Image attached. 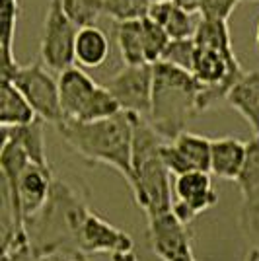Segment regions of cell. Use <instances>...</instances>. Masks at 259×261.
Segmentation results:
<instances>
[{"mask_svg":"<svg viewBox=\"0 0 259 261\" xmlns=\"http://www.w3.org/2000/svg\"><path fill=\"white\" fill-rule=\"evenodd\" d=\"M61 139L88 164L111 166L133 181V117L121 111L109 119L80 123L65 119L57 125Z\"/></svg>","mask_w":259,"mask_h":261,"instance_id":"cell-1","label":"cell"},{"mask_svg":"<svg viewBox=\"0 0 259 261\" xmlns=\"http://www.w3.org/2000/svg\"><path fill=\"white\" fill-rule=\"evenodd\" d=\"M88 213L90 208L80 193L55 177L47 205L25 224L33 250L45 257H55L57 253L82 257L76 250V238Z\"/></svg>","mask_w":259,"mask_h":261,"instance_id":"cell-2","label":"cell"},{"mask_svg":"<svg viewBox=\"0 0 259 261\" xmlns=\"http://www.w3.org/2000/svg\"><path fill=\"white\" fill-rule=\"evenodd\" d=\"M199 86L191 72L168 63L154 65V92L148 121L166 142L187 130V123L199 115Z\"/></svg>","mask_w":259,"mask_h":261,"instance_id":"cell-3","label":"cell"},{"mask_svg":"<svg viewBox=\"0 0 259 261\" xmlns=\"http://www.w3.org/2000/svg\"><path fill=\"white\" fill-rule=\"evenodd\" d=\"M160 152L133 162V181L129 187L135 203L144 211L146 218L160 217L173 207L172 174L164 166Z\"/></svg>","mask_w":259,"mask_h":261,"instance_id":"cell-4","label":"cell"},{"mask_svg":"<svg viewBox=\"0 0 259 261\" xmlns=\"http://www.w3.org/2000/svg\"><path fill=\"white\" fill-rule=\"evenodd\" d=\"M6 82H12L22 92L39 119L51 123L55 127L65 121V113L61 108L59 80H55L53 74L47 72V66L41 61L20 66L14 72V76Z\"/></svg>","mask_w":259,"mask_h":261,"instance_id":"cell-5","label":"cell"},{"mask_svg":"<svg viewBox=\"0 0 259 261\" xmlns=\"http://www.w3.org/2000/svg\"><path fill=\"white\" fill-rule=\"evenodd\" d=\"M78 25H76L57 0H49L47 14L43 22V33H41V63L55 72H65L68 68L76 66L74 47L78 37Z\"/></svg>","mask_w":259,"mask_h":261,"instance_id":"cell-6","label":"cell"},{"mask_svg":"<svg viewBox=\"0 0 259 261\" xmlns=\"http://www.w3.org/2000/svg\"><path fill=\"white\" fill-rule=\"evenodd\" d=\"M103 86L117 99L123 111L148 119L154 92V65H123L119 72L106 80Z\"/></svg>","mask_w":259,"mask_h":261,"instance_id":"cell-7","label":"cell"},{"mask_svg":"<svg viewBox=\"0 0 259 261\" xmlns=\"http://www.w3.org/2000/svg\"><path fill=\"white\" fill-rule=\"evenodd\" d=\"M218 203L211 174L189 172L173 179V215L184 224H191L201 213L213 208Z\"/></svg>","mask_w":259,"mask_h":261,"instance_id":"cell-8","label":"cell"},{"mask_svg":"<svg viewBox=\"0 0 259 261\" xmlns=\"http://www.w3.org/2000/svg\"><path fill=\"white\" fill-rule=\"evenodd\" d=\"M76 250L82 257L94 255V253L115 255L123 251H135V242L127 232L109 224L108 220H103L94 211H90L78 230Z\"/></svg>","mask_w":259,"mask_h":261,"instance_id":"cell-9","label":"cell"},{"mask_svg":"<svg viewBox=\"0 0 259 261\" xmlns=\"http://www.w3.org/2000/svg\"><path fill=\"white\" fill-rule=\"evenodd\" d=\"M148 242L150 250L162 261H175L193 253L189 226L175 217L173 211L148 218Z\"/></svg>","mask_w":259,"mask_h":261,"instance_id":"cell-10","label":"cell"},{"mask_svg":"<svg viewBox=\"0 0 259 261\" xmlns=\"http://www.w3.org/2000/svg\"><path fill=\"white\" fill-rule=\"evenodd\" d=\"M53 181L55 177L51 168H41L37 164H30L25 168L18 184V203L25 224L43 211L51 195Z\"/></svg>","mask_w":259,"mask_h":261,"instance_id":"cell-11","label":"cell"},{"mask_svg":"<svg viewBox=\"0 0 259 261\" xmlns=\"http://www.w3.org/2000/svg\"><path fill=\"white\" fill-rule=\"evenodd\" d=\"M57 80H59L61 108L65 113V119L78 121L99 84L88 76L84 68L80 66H72L65 72H61Z\"/></svg>","mask_w":259,"mask_h":261,"instance_id":"cell-12","label":"cell"},{"mask_svg":"<svg viewBox=\"0 0 259 261\" xmlns=\"http://www.w3.org/2000/svg\"><path fill=\"white\" fill-rule=\"evenodd\" d=\"M244 160H246V142L234 137L213 139V148H211L213 175L226 181H238L240 172L244 168Z\"/></svg>","mask_w":259,"mask_h":261,"instance_id":"cell-13","label":"cell"},{"mask_svg":"<svg viewBox=\"0 0 259 261\" xmlns=\"http://www.w3.org/2000/svg\"><path fill=\"white\" fill-rule=\"evenodd\" d=\"M226 103L248 121L255 137H259V70L244 72L230 90Z\"/></svg>","mask_w":259,"mask_h":261,"instance_id":"cell-14","label":"cell"},{"mask_svg":"<svg viewBox=\"0 0 259 261\" xmlns=\"http://www.w3.org/2000/svg\"><path fill=\"white\" fill-rule=\"evenodd\" d=\"M109 57V39L106 32L97 25H88L78 30L74 47V61L80 68H97Z\"/></svg>","mask_w":259,"mask_h":261,"instance_id":"cell-15","label":"cell"},{"mask_svg":"<svg viewBox=\"0 0 259 261\" xmlns=\"http://www.w3.org/2000/svg\"><path fill=\"white\" fill-rule=\"evenodd\" d=\"M148 18L158 23L164 32L168 33L170 39H189V37H193L195 30H197L193 14L179 8L175 2L152 4Z\"/></svg>","mask_w":259,"mask_h":261,"instance_id":"cell-16","label":"cell"},{"mask_svg":"<svg viewBox=\"0 0 259 261\" xmlns=\"http://www.w3.org/2000/svg\"><path fill=\"white\" fill-rule=\"evenodd\" d=\"M37 119L32 103L12 82L0 84V125L2 129L23 127Z\"/></svg>","mask_w":259,"mask_h":261,"instance_id":"cell-17","label":"cell"},{"mask_svg":"<svg viewBox=\"0 0 259 261\" xmlns=\"http://www.w3.org/2000/svg\"><path fill=\"white\" fill-rule=\"evenodd\" d=\"M45 121L37 119L23 125V127H12L4 129V139L16 142L23 152L28 154V158L32 164H37L41 168H51L47 162V152H45Z\"/></svg>","mask_w":259,"mask_h":261,"instance_id":"cell-18","label":"cell"},{"mask_svg":"<svg viewBox=\"0 0 259 261\" xmlns=\"http://www.w3.org/2000/svg\"><path fill=\"white\" fill-rule=\"evenodd\" d=\"M115 41L119 47V55L123 65L137 66L148 65L144 57V41H142V20H129V22L113 23Z\"/></svg>","mask_w":259,"mask_h":261,"instance_id":"cell-19","label":"cell"},{"mask_svg":"<svg viewBox=\"0 0 259 261\" xmlns=\"http://www.w3.org/2000/svg\"><path fill=\"white\" fill-rule=\"evenodd\" d=\"M172 144L177 148V152L184 156L185 162L189 164L191 172H206V174H211L213 139L185 130L175 141H172Z\"/></svg>","mask_w":259,"mask_h":261,"instance_id":"cell-20","label":"cell"},{"mask_svg":"<svg viewBox=\"0 0 259 261\" xmlns=\"http://www.w3.org/2000/svg\"><path fill=\"white\" fill-rule=\"evenodd\" d=\"M193 39L197 47L213 49V51H220V53H234L230 30H228V23L224 20H206V18H201L197 22V30H195Z\"/></svg>","mask_w":259,"mask_h":261,"instance_id":"cell-21","label":"cell"},{"mask_svg":"<svg viewBox=\"0 0 259 261\" xmlns=\"http://www.w3.org/2000/svg\"><path fill=\"white\" fill-rule=\"evenodd\" d=\"M0 261H53V257H45L33 250L28 228H4Z\"/></svg>","mask_w":259,"mask_h":261,"instance_id":"cell-22","label":"cell"},{"mask_svg":"<svg viewBox=\"0 0 259 261\" xmlns=\"http://www.w3.org/2000/svg\"><path fill=\"white\" fill-rule=\"evenodd\" d=\"M66 16L78 25H96L97 18L106 12V0H57Z\"/></svg>","mask_w":259,"mask_h":261,"instance_id":"cell-23","label":"cell"},{"mask_svg":"<svg viewBox=\"0 0 259 261\" xmlns=\"http://www.w3.org/2000/svg\"><path fill=\"white\" fill-rule=\"evenodd\" d=\"M236 184L242 191V197L259 191V137H253L246 142V160Z\"/></svg>","mask_w":259,"mask_h":261,"instance_id":"cell-24","label":"cell"},{"mask_svg":"<svg viewBox=\"0 0 259 261\" xmlns=\"http://www.w3.org/2000/svg\"><path fill=\"white\" fill-rule=\"evenodd\" d=\"M142 41H144V57L148 65H156L162 61L164 53L170 45V37L156 22L150 18H142Z\"/></svg>","mask_w":259,"mask_h":261,"instance_id":"cell-25","label":"cell"},{"mask_svg":"<svg viewBox=\"0 0 259 261\" xmlns=\"http://www.w3.org/2000/svg\"><path fill=\"white\" fill-rule=\"evenodd\" d=\"M195 57H197V43H195L193 37H189V39H172L162 57V63L177 66V68L187 70V72H193Z\"/></svg>","mask_w":259,"mask_h":261,"instance_id":"cell-26","label":"cell"},{"mask_svg":"<svg viewBox=\"0 0 259 261\" xmlns=\"http://www.w3.org/2000/svg\"><path fill=\"white\" fill-rule=\"evenodd\" d=\"M150 6V0H106V14L115 22L142 20L148 16Z\"/></svg>","mask_w":259,"mask_h":261,"instance_id":"cell-27","label":"cell"},{"mask_svg":"<svg viewBox=\"0 0 259 261\" xmlns=\"http://www.w3.org/2000/svg\"><path fill=\"white\" fill-rule=\"evenodd\" d=\"M240 224L246 234V238L259 250V191L244 197L242 213H240Z\"/></svg>","mask_w":259,"mask_h":261,"instance_id":"cell-28","label":"cell"},{"mask_svg":"<svg viewBox=\"0 0 259 261\" xmlns=\"http://www.w3.org/2000/svg\"><path fill=\"white\" fill-rule=\"evenodd\" d=\"M242 0H199V14L206 20H224L232 16Z\"/></svg>","mask_w":259,"mask_h":261,"instance_id":"cell-29","label":"cell"},{"mask_svg":"<svg viewBox=\"0 0 259 261\" xmlns=\"http://www.w3.org/2000/svg\"><path fill=\"white\" fill-rule=\"evenodd\" d=\"M179 8H184L185 12H189V14H195V12H199V0H173Z\"/></svg>","mask_w":259,"mask_h":261,"instance_id":"cell-30","label":"cell"},{"mask_svg":"<svg viewBox=\"0 0 259 261\" xmlns=\"http://www.w3.org/2000/svg\"><path fill=\"white\" fill-rule=\"evenodd\" d=\"M244 261H259V250L251 248V250L246 253V259H244Z\"/></svg>","mask_w":259,"mask_h":261,"instance_id":"cell-31","label":"cell"},{"mask_svg":"<svg viewBox=\"0 0 259 261\" xmlns=\"http://www.w3.org/2000/svg\"><path fill=\"white\" fill-rule=\"evenodd\" d=\"M175 261H197V259H195L193 253H187V255H184V257H177Z\"/></svg>","mask_w":259,"mask_h":261,"instance_id":"cell-32","label":"cell"},{"mask_svg":"<svg viewBox=\"0 0 259 261\" xmlns=\"http://www.w3.org/2000/svg\"><path fill=\"white\" fill-rule=\"evenodd\" d=\"M255 47H257L259 51V20H257V25H255Z\"/></svg>","mask_w":259,"mask_h":261,"instance_id":"cell-33","label":"cell"},{"mask_svg":"<svg viewBox=\"0 0 259 261\" xmlns=\"http://www.w3.org/2000/svg\"><path fill=\"white\" fill-rule=\"evenodd\" d=\"M152 4H160V2H173V0H150Z\"/></svg>","mask_w":259,"mask_h":261,"instance_id":"cell-34","label":"cell"},{"mask_svg":"<svg viewBox=\"0 0 259 261\" xmlns=\"http://www.w3.org/2000/svg\"><path fill=\"white\" fill-rule=\"evenodd\" d=\"M65 261H84V257H70V259H65Z\"/></svg>","mask_w":259,"mask_h":261,"instance_id":"cell-35","label":"cell"},{"mask_svg":"<svg viewBox=\"0 0 259 261\" xmlns=\"http://www.w3.org/2000/svg\"><path fill=\"white\" fill-rule=\"evenodd\" d=\"M10 2H18V0H0V4H10Z\"/></svg>","mask_w":259,"mask_h":261,"instance_id":"cell-36","label":"cell"},{"mask_svg":"<svg viewBox=\"0 0 259 261\" xmlns=\"http://www.w3.org/2000/svg\"><path fill=\"white\" fill-rule=\"evenodd\" d=\"M248 2H259V0H248Z\"/></svg>","mask_w":259,"mask_h":261,"instance_id":"cell-37","label":"cell"}]
</instances>
